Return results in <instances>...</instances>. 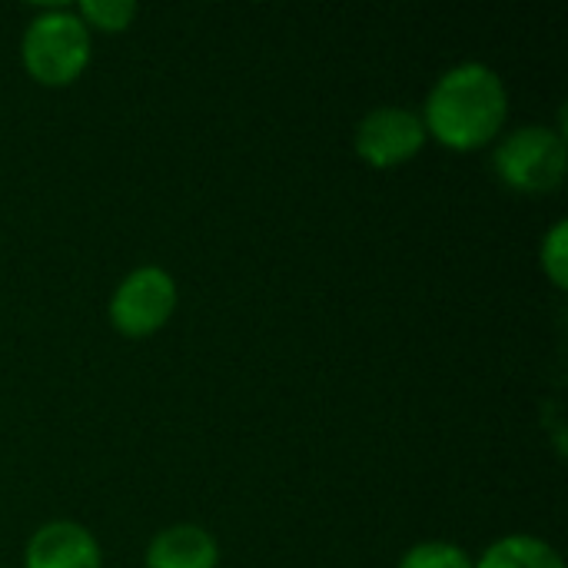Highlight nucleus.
Returning a JSON list of instances; mask_svg holds the SVG:
<instances>
[{"label": "nucleus", "instance_id": "nucleus-1", "mask_svg": "<svg viewBox=\"0 0 568 568\" xmlns=\"http://www.w3.org/2000/svg\"><path fill=\"white\" fill-rule=\"evenodd\" d=\"M426 133L449 150H479L496 140L509 116L503 77L479 60L446 70L423 106Z\"/></svg>", "mask_w": 568, "mask_h": 568}, {"label": "nucleus", "instance_id": "nucleus-2", "mask_svg": "<svg viewBox=\"0 0 568 568\" xmlns=\"http://www.w3.org/2000/svg\"><path fill=\"white\" fill-rule=\"evenodd\" d=\"M93 53L90 27L80 20L73 7H43L23 30L20 57L27 73L43 87H67L73 83Z\"/></svg>", "mask_w": 568, "mask_h": 568}, {"label": "nucleus", "instance_id": "nucleus-3", "mask_svg": "<svg viewBox=\"0 0 568 568\" xmlns=\"http://www.w3.org/2000/svg\"><path fill=\"white\" fill-rule=\"evenodd\" d=\"M566 136L549 126H519L493 150L496 176L516 193H552L566 180Z\"/></svg>", "mask_w": 568, "mask_h": 568}, {"label": "nucleus", "instance_id": "nucleus-4", "mask_svg": "<svg viewBox=\"0 0 568 568\" xmlns=\"http://www.w3.org/2000/svg\"><path fill=\"white\" fill-rule=\"evenodd\" d=\"M176 310V280L163 266H136L110 296V323L130 339L153 336Z\"/></svg>", "mask_w": 568, "mask_h": 568}, {"label": "nucleus", "instance_id": "nucleus-5", "mask_svg": "<svg viewBox=\"0 0 568 568\" xmlns=\"http://www.w3.org/2000/svg\"><path fill=\"white\" fill-rule=\"evenodd\" d=\"M426 140H429V133H426V123L416 110L373 106L356 123L353 146H356L363 163H369L376 170H393V166L409 163L426 146Z\"/></svg>", "mask_w": 568, "mask_h": 568}, {"label": "nucleus", "instance_id": "nucleus-6", "mask_svg": "<svg viewBox=\"0 0 568 568\" xmlns=\"http://www.w3.org/2000/svg\"><path fill=\"white\" fill-rule=\"evenodd\" d=\"M100 562L93 532L70 519L40 526L23 549V568H100Z\"/></svg>", "mask_w": 568, "mask_h": 568}, {"label": "nucleus", "instance_id": "nucleus-7", "mask_svg": "<svg viewBox=\"0 0 568 568\" xmlns=\"http://www.w3.org/2000/svg\"><path fill=\"white\" fill-rule=\"evenodd\" d=\"M146 568H216L220 546L216 539L193 523L160 529L146 546Z\"/></svg>", "mask_w": 568, "mask_h": 568}, {"label": "nucleus", "instance_id": "nucleus-8", "mask_svg": "<svg viewBox=\"0 0 568 568\" xmlns=\"http://www.w3.org/2000/svg\"><path fill=\"white\" fill-rule=\"evenodd\" d=\"M476 568H566V562L536 536H503L483 552Z\"/></svg>", "mask_w": 568, "mask_h": 568}, {"label": "nucleus", "instance_id": "nucleus-9", "mask_svg": "<svg viewBox=\"0 0 568 568\" xmlns=\"http://www.w3.org/2000/svg\"><path fill=\"white\" fill-rule=\"evenodd\" d=\"M73 10L80 13V20L87 27L103 30V33H120L136 17V3L133 0H80Z\"/></svg>", "mask_w": 568, "mask_h": 568}, {"label": "nucleus", "instance_id": "nucleus-10", "mask_svg": "<svg viewBox=\"0 0 568 568\" xmlns=\"http://www.w3.org/2000/svg\"><path fill=\"white\" fill-rule=\"evenodd\" d=\"M399 568H476V562L453 542H419L399 559Z\"/></svg>", "mask_w": 568, "mask_h": 568}, {"label": "nucleus", "instance_id": "nucleus-11", "mask_svg": "<svg viewBox=\"0 0 568 568\" xmlns=\"http://www.w3.org/2000/svg\"><path fill=\"white\" fill-rule=\"evenodd\" d=\"M539 260H542V273L552 280L556 290H566L568 286V223L559 220L546 240H542V250H539Z\"/></svg>", "mask_w": 568, "mask_h": 568}]
</instances>
